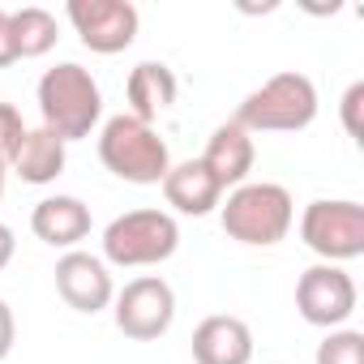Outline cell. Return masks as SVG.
<instances>
[{
    "label": "cell",
    "instance_id": "cell-6",
    "mask_svg": "<svg viewBox=\"0 0 364 364\" xmlns=\"http://www.w3.org/2000/svg\"><path fill=\"white\" fill-rule=\"evenodd\" d=\"M300 240L330 266L364 253V206L360 202H309L300 215Z\"/></svg>",
    "mask_w": 364,
    "mask_h": 364
},
{
    "label": "cell",
    "instance_id": "cell-8",
    "mask_svg": "<svg viewBox=\"0 0 364 364\" xmlns=\"http://www.w3.org/2000/svg\"><path fill=\"white\" fill-rule=\"evenodd\" d=\"M69 22L82 35V43L99 56H116L137 39L141 14L129 0H69Z\"/></svg>",
    "mask_w": 364,
    "mask_h": 364
},
{
    "label": "cell",
    "instance_id": "cell-17",
    "mask_svg": "<svg viewBox=\"0 0 364 364\" xmlns=\"http://www.w3.org/2000/svg\"><path fill=\"white\" fill-rule=\"evenodd\" d=\"M56 18L39 5H26V9H14V43H18V60H35V56H48L56 48Z\"/></svg>",
    "mask_w": 364,
    "mask_h": 364
},
{
    "label": "cell",
    "instance_id": "cell-22",
    "mask_svg": "<svg viewBox=\"0 0 364 364\" xmlns=\"http://www.w3.org/2000/svg\"><path fill=\"white\" fill-rule=\"evenodd\" d=\"M14 338H18V326H14V309L0 300V360L14 351Z\"/></svg>",
    "mask_w": 364,
    "mask_h": 364
},
{
    "label": "cell",
    "instance_id": "cell-21",
    "mask_svg": "<svg viewBox=\"0 0 364 364\" xmlns=\"http://www.w3.org/2000/svg\"><path fill=\"white\" fill-rule=\"evenodd\" d=\"M18 65V43H14V14L0 9V69Z\"/></svg>",
    "mask_w": 364,
    "mask_h": 364
},
{
    "label": "cell",
    "instance_id": "cell-2",
    "mask_svg": "<svg viewBox=\"0 0 364 364\" xmlns=\"http://www.w3.org/2000/svg\"><path fill=\"white\" fill-rule=\"evenodd\" d=\"M313 120H317V86L296 69L274 73L236 107V124L245 133H300Z\"/></svg>",
    "mask_w": 364,
    "mask_h": 364
},
{
    "label": "cell",
    "instance_id": "cell-5",
    "mask_svg": "<svg viewBox=\"0 0 364 364\" xmlns=\"http://www.w3.org/2000/svg\"><path fill=\"white\" fill-rule=\"evenodd\" d=\"M176 249H180V223L167 210H129L112 219L103 232V257L124 270L159 266Z\"/></svg>",
    "mask_w": 364,
    "mask_h": 364
},
{
    "label": "cell",
    "instance_id": "cell-23",
    "mask_svg": "<svg viewBox=\"0 0 364 364\" xmlns=\"http://www.w3.org/2000/svg\"><path fill=\"white\" fill-rule=\"evenodd\" d=\"M14 249H18V240H14V228H9V223H0V270H5V266L14 262Z\"/></svg>",
    "mask_w": 364,
    "mask_h": 364
},
{
    "label": "cell",
    "instance_id": "cell-12",
    "mask_svg": "<svg viewBox=\"0 0 364 364\" xmlns=\"http://www.w3.org/2000/svg\"><path fill=\"white\" fill-rule=\"evenodd\" d=\"M163 198H167L171 210L202 219V215H210L223 202V189H219V180L206 171L202 159H185V163L167 167V176H163Z\"/></svg>",
    "mask_w": 364,
    "mask_h": 364
},
{
    "label": "cell",
    "instance_id": "cell-10",
    "mask_svg": "<svg viewBox=\"0 0 364 364\" xmlns=\"http://www.w3.org/2000/svg\"><path fill=\"white\" fill-rule=\"evenodd\" d=\"M56 291L73 313H99V309H107L116 300L107 262H99V257H90L82 249H69L56 262Z\"/></svg>",
    "mask_w": 364,
    "mask_h": 364
},
{
    "label": "cell",
    "instance_id": "cell-11",
    "mask_svg": "<svg viewBox=\"0 0 364 364\" xmlns=\"http://www.w3.org/2000/svg\"><path fill=\"white\" fill-rule=\"evenodd\" d=\"M193 360L198 364H249L253 360V330L232 313H215L193 330Z\"/></svg>",
    "mask_w": 364,
    "mask_h": 364
},
{
    "label": "cell",
    "instance_id": "cell-7",
    "mask_svg": "<svg viewBox=\"0 0 364 364\" xmlns=\"http://www.w3.org/2000/svg\"><path fill=\"white\" fill-rule=\"evenodd\" d=\"M112 317H116V330L124 338L150 343V338H159V334L171 330V321H176V291H171L167 279L141 274V279L124 283V291L116 296Z\"/></svg>",
    "mask_w": 364,
    "mask_h": 364
},
{
    "label": "cell",
    "instance_id": "cell-19",
    "mask_svg": "<svg viewBox=\"0 0 364 364\" xmlns=\"http://www.w3.org/2000/svg\"><path fill=\"white\" fill-rule=\"evenodd\" d=\"M22 133H26V124L18 116V107L14 103H0V163H5V167L14 163V150H18Z\"/></svg>",
    "mask_w": 364,
    "mask_h": 364
},
{
    "label": "cell",
    "instance_id": "cell-3",
    "mask_svg": "<svg viewBox=\"0 0 364 364\" xmlns=\"http://www.w3.org/2000/svg\"><path fill=\"white\" fill-rule=\"evenodd\" d=\"M99 159L112 176L129 180V185H163V176L171 167V154H167V141L159 137V129L129 112H120L103 124Z\"/></svg>",
    "mask_w": 364,
    "mask_h": 364
},
{
    "label": "cell",
    "instance_id": "cell-16",
    "mask_svg": "<svg viewBox=\"0 0 364 364\" xmlns=\"http://www.w3.org/2000/svg\"><path fill=\"white\" fill-rule=\"evenodd\" d=\"M176 73L167 69V65H159V60H141L133 73H129V82H124V95H129V116H137V120H154V116H163L171 103H176Z\"/></svg>",
    "mask_w": 364,
    "mask_h": 364
},
{
    "label": "cell",
    "instance_id": "cell-14",
    "mask_svg": "<svg viewBox=\"0 0 364 364\" xmlns=\"http://www.w3.org/2000/svg\"><path fill=\"white\" fill-rule=\"evenodd\" d=\"M31 232L52 249H73L77 240L90 236V206L82 198H69V193L43 198L31 210Z\"/></svg>",
    "mask_w": 364,
    "mask_h": 364
},
{
    "label": "cell",
    "instance_id": "cell-4",
    "mask_svg": "<svg viewBox=\"0 0 364 364\" xmlns=\"http://www.w3.org/2000/svg\"><path fill=\"white\" fill-rule=\"evenodd\" d=\"M296 223V206H291V193L283 185H270V180H245L240 189L228 193V206H223V232L240 245H253V249H270L279 240H287Z\"/></svg>",
    "mask_w": 364,
    "mask_h": 364
},
{
    "label": "cell",
    "instance_id": "cell-15",
    "mask_svg": "<svg viewBox=\"0 0 364 364\" xmlns=\"http://www.w3.org/2000/svg\"><path fill=\"white\" fill-rule=\"evenodd\" d=\"M65 163H69L65 141L39 124V129H26V133H22V141H18L9 167L26 180V185H52V180L65 171Z\"/></svg>",
    "mask_w": 364,
    "mask_h": 364
},
{
    "label": "cell",
    "instance_id": "cell-18",
    "mask_svg": "<svg viewBox=\"0 0 364 364\" xmlns=\"http://www.w3.org/2000/svg\"><path fill=\"white\" fill-rule=\"evenodd\" d=\"M317 364H364V334L360 330H330L317 347Z\"/></svg>",
    "mask_w": 364,
    "mask_h": 364
},
{
    "label": "cell",
    "instance_id": "cell-1",
    "mask_svg": "<svg viewBox=\"0 0 364 364\" xmlns=\"http://www.w3.org/2000/svg\"><path fill=\"white\" fill-rule=\"evenodd\" d=\"M39 112H43V129L56 133L60 141H77L90 137L99 116H103V95L99 82L90 77V69L65 60L56 69H48L39 77Z\"/></svg>",
    "mask_w": 364,
    "mask_h": 364
},
{
    "label": "cell",
    "instance_id": "cell-24",
    "mask_svg": "<svg viewBox=\"0 0 364 364\" xmlns=\"http://www.w3.org/2000/svg\"><path fill=\"white\" fill-rule=\"evenodd\" d=\"M0 193H5V163H0Z\"/></svg>",
    "mask_w": 364,
    "mask_h": 364
},
{
    "label": "cell",
    "instance_id": "cell-9",
    "mask_svg": "<svg viewBox=\"0 0 364 364\" xmlns=\"http://www.w3.org/2000/svg\"><path fill=\"white\" fill-rule=\"evenodd\" d=\"M296 309L309 326H326L338 330L351 313H355V283L343 266H309L296 283Z\"/></svg>",
    "mask_w": 364,
    "mask_h": 364
},
{
    "label": "cell",
    "instance_id": "cell-13",
    "mask_svg": "<svg viewBox=\"0 0 364 364\" xmlns=\"http://www.w3.org/2000/svg\"><path fill=\"white\" fill-rule=\"evenodd\" d=\"M253 159H257L253 133H245L236 120L219 124L210 133V141H206V154H202L206 171L219 180V189H240L245 180H249V171H253Z\"/></svg>",
    "mask_w": 364,
    "mask_h": 364
},
{
    "label": "cell",
    "instance_id": "cell-20",
    "mask_svg": "<svg viewBox=\"0 0 364 364\" xmlns=\"http://www.w3.org/2000/svg\"><path fill=\"white\" fill-rule=\"evenodd\" d=\"M360 103H364V82H351L347 95H343V129H347L351 137L364 133V129H360Z\"/></svg>",
    "mask_w": 364,
    "mask_h": 364
}]
</instances>
